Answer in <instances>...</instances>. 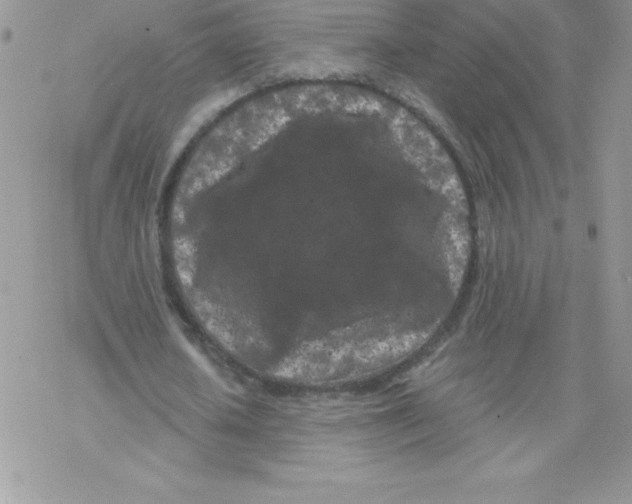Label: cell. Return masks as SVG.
<instances>
[{
	"label": "cell",
	"mask_w": 632,
	"mask_h": 504,
	"mask_svg": "<svg viewBox=\"0 0 632 504\" xmlns=\"http://www.w3.org/2000/svg\"><path fill=\"white\" fill-rule=\"evenodd\" d=\"M405 350V340L393 335L385 325H377L368 329L355 345L335 354L317 352L293 364L285 373L309 383L349 381L383 371Z\"/></svg>",
	"instance_id": "cell-1"
}]
</instances>
